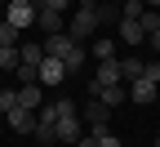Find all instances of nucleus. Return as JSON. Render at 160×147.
Returning a JSON list of instances; mask_svg holds the SVG:
<instances>
[{
  "mask_svg": "<svg viewBox=\"0 0 160 147\" xmlns=\"http://www.w3.org/2000/svg\"><path fill=\"white\" fill-rule=\"evenodd\" d=\"M142 0H125V5H120V18H133V23H138V18H142Z\"/></svg>",
  "mask_w": 160,
  "mask_h": 147,
  "instance_id": "obj_20",
  "label": "nucleus"
},
{
  "mask_svg": "<svg viewBox=\"0 0 160 147\" xmlns=\"http://www.w3.org/2000/svg\"><path fill=\"white\" fill-rule=\"evenodd\" d=\"M142 5H147V9H160V0H142Z\"/></svg>",
  "mask_w": 160,
  "mask_h": 147,
  "instance_id": "obj_27",
  "label": "nucleus"
},
{
  "mask_svg": "<svg viewBox=\"0 0 160 147\" xmlns=\"http://www.w3.org/2000/svg\"><path fill=\"white\" fill-rule=\"evenodd\" d=\"M80 138H85V125H80V116H58V125H53V143L76 147Z\"/></svg>",
  "mask_w": 160,
  "mask_h": 147,
  "instance_id": "obj_3",
  "label": "nucleus"
},
{
  "mask_svg": "<svg viewBox=\"0 0 160 147\" xmlns=\"http://www.w3.org/2000/svg\"><path fill=\"white\" fill-rule=\"evenodd\" d=\"M62 62H58V58H45V62H40V67H36V80H40V85H62Z\"/></svg>",
  "mask_w": 160,
  "mask_h": 147,
  "instance_id": "obj_12",
  "label": "nucleus"
},
{
  "mask_svg": "<svg viewBox=\"0 0 160 147\" xmlns=\"http://www.w3.org/2000/svg\"><path fill=\"white\" fill-rule=\"evenodd\" d=\"M36 13H40L36 0H9V5H5V23H9L18 36H22L27 27H36Z\"/></svg>",
  "mask_w": 160,
  "mask_h": 147,
  "instance_id": "obj_2",
  "label": "nucleus"
},
{
  "mask_svg": "<svg viewBox=\"0 0 160 147\" xmlns=\"http://www.w3.org/2000/svg\"><path fill=\"white\" fill-rule=\"evenodd\" d=\"M116 40H120V45H129V49L138 54V49H142V45H147V31H142V27H138V23H133V18H120V36H116Z\"/></svg>",
  "mask_w": 160,
  "mask_h": 147,
  "instance_id": "obj_6",
  "label": "nucleus"
},
{
  "mask_svg": "<svg viewBox=\"0 0 160 147\" xmlns=\"http://www.w3.org/2000/svg\"><path fill=\"white\" fill-rule=\"evenodd\" d=\"M107 120H111V112L102 107V102H89L85 112H80V125H85V134H107Z\"/></svg>",
  "mask_w": 160,
  "mask_h": 147,
  "instance_id": "obj_4",
  "label": "nucleus"
},
{
  "mask_svg": "<svg viewBox=\"0 0 160 147\" xmlns=\"http://www.w3.org/2000/svg\"><path fill=\"white\" fill-rule=\"evenodd\" d=\"M89 94H93V102H102L107 112H111V107H125V102H129L125 85H102V89H89Z\"/></svg>",
  "mask_w": 160,
  "mask_h": 147,
  "instance_id": "obj_8",
  "label": "nucleus"
},
{
  "mask_svg": "<svg viewBox=\"0 0 160 147\" xmlns=\"http://www.w3.org/2000/svg\"><path fill=\"white\" fill-rule=\"evenodd\" d=\"M45 62V45L40 40H18V67H40Z\"/></svg>",
  "mask_w": 160,
  "mask_h": 147,
  "instance_id": "obj_9",
  "label": "nucleus"
},
{
  "mask_svg": "<svg viewBox=\"0 0 160 147\" xmlns=\"http://www.w3.org/2000/svg\"><path fill=\"white\" fill-rule=\"evenodd\" d=\"M89 54H93L98 62H107V58H116V40H107V36H93V45H89Z\"/></svg>",
  "mask_w": 160,
  "mask_h": 147,
  "instance_id": "obj_17",
  "label": "nucleus"
},
{
  "mask_svg": "<svg viewBox=\"0 0 160 147\" xmlns=\"http://www.w3.org/2000/svg\"><path fill=\"white\" fill-rule=\"evenodd\" d=\"M40 102H45V85H40V80H22V85H18V107L36 112Z\"/></svg>",
  "mask_w": 160,
  "mask_h": 147,
  "instance_id": "obj_7",
  "label": "nucleus"
},
{
  "mask_svg": "<svg viewBox=\"0 0 160 147\" xmlns=\"http://www.w3.org/2000/svg\"><path fill=\"white\" fill-rule=\"evenodd\" d=\"M98 5H102V0H98Z\"/></svg>",
  "mask_w": 160,
  "mask_h": 147,
  "instance_id": "obj_30",
  "label": "nucleus"
},
{
  "mask_svg": "<svg viewBox=\"0 0 160 147\" xmlns=\"http://www.w3.org/2000/svg\"><path fill=\"white\" fill-rule=\"evenodd\" d=\"M71 5H80V0H71Z\"/></svg>",
  "mask_w": 160,
  "mask_h": 147,
  "instance_id": "obj_29",
  "label": "nucleus"
},
{
  "mask_svg": "<svg viewBox=\"0 0 160 147\" xmlns=\"http://www.w3.org/2000/svg\"><path fill=\"white\" fill-rule=\"evenodd\" d=\"M142 80H151V85H160V58H156V62H142Z\"/></svg>",
  "mask_w": 160,
  "mask_h": 147,
  "instance_id": "obj_23",
  "label": "nucleus"
},
{
  "mask_svg": "<svg viewBox=\"0 0 160 147\" xmlns=\"http://www.w3.org/2000/svg\"><path fill=\"white\" fill-rule=\"evenodd\" d=\"M85 58H89V49L80 45V40H71V49L62 54V71H67V76H71V71H80V67H85Z\"/></svg>",
  "mask_w": 160,
  "mask_h": 147,
  "instance_id": "obj_13",
  "label": "nucleus"
},
{
  "mask_svg": "<svg viewBox=\"0 0 160 147\" xmlns=\"http://www.w3.org/2000/svg\"><path fill=\"white\" fill-rule=\"evenodd\" d=\"M98 9V27H102V23H120V9L116 5H93Z\"/></svg>",
  "mask_w": 160,
  "mask_h": 147,
  "instance_id": "obj_21",
  "label": "nucleus"
},
{
  "mask_svg": "<svg viewBox=\"0 0 160 147\" xmlns=\"http://www.w3.org/2000/svg\"><path fill=\"white\" fill-rule=\"evenodd\" d=\"M36 5H40V9H58V13H67L71 0H36Z\"/></svg>",
  "mask_w": 160,
  "mask_h": 147,
  "instance_id": "obj_24",
  "label": "nucleus"
},
{
  "mask_svg": "<svg viewBox=\"0 0 160 147\" xmlns=\"http://www.w3.org/2000/svg\"><path fill=\"white\" fill-rule=\"evenodd\" d=\"M98 147H125V143H120V138L107 129V134H98Z\"/></svg>",
  "mask_w": 160,
  "mask_h": 147,
  "instance_id": "obj_25",
  "label": "nucleus"
},
{
  "mask_svg": "<svg viewBox=\"0 0 160 147\" xmlns=\"http://www.w3.org/2000/svg\"><path fill=\"white\" fill-rule=\"evenodd\" d=\"M125 94H129V102H138V107H151V102L160 98V85H151V80L138 76V80H129V85H125Z\"/></svg>",
  "mask_w": 160,
  "mask_h": 147,
  "instance_id": "obj_5",
  "label": "nucleus"
},
{
  "mask_svg": "<svg viewBox=\"0 0 160 147\" xmlns=\"http://www.w3.org/2000/svg\"><path fill=\"white\" fill-rule=\"evenodd\" d=\"M5 71H18V45L13 49H0V76Z\"/></svg>",
  "mask_w": 160,
  "mask_h": 147,
  "instance_id": "obj_19",
  "label": "nucleus"
},
{
  "mask_svg": "<svg viewBox=\"0 0 160 147\" xmlns=\"http://www.w3.org/2000/svg\"><path fill=\"white\" fill-rule=\"evenodd\" d=\"M102 85H125V80H120V62H116V58L98 62V76H93V85H89V89H102Z\"/></svg>",
  "mask_w": 160,
  "mask_h": 147,
  "instance_id": "obj_10",
  "label": "nucleus"
},
{
  "mask_svg": "<svg viewBox=\"0 0 160 147\" xmlns=\"http://www.w3.org/2000/svg\"><path fill=\"white\" fill-rule=\"evenodd\" d=\"M36 27L45 31V36H58V31H67V18L58 13V9H40L36 13Z\"/></svg>",
  "mask_w": 160,
  "mask_h": 147,
  "instance_id": "obj_11",
  "label": "nucleus"
},
{
  "mask_svg": "<svg viewBox=\"0 0 160 147\" xmlns=\"http://www.w3.org/2000/svg\"><path fill=\"white\" fill-rule=\"evenodd\" d=\"M18 40H22V36H18V31H13V27L5 23V18H0V49H13Z\"/></svg>",
  "mask_w": 160,
  "mask_h": 147,
  "instance_id": "obj_18",
  "label": "nucleus"
},
{
  "mask_svg": "<svg viewBox=\"0 0 160 147\" xmlns=\"http://www.w3.org/2000/svg\"><path fill=\"white\" fill-rule=\"evenodd\" d=\"M147 49H151V54H160V27H156V31H147Z\"/></svg>",
  "mask_w": 160,
  "mask_h": 147,
  "instance_id": "obj_26",
  "label": "nucleus"
},
{
  "mask_svg": "<svg viewBox=\"0 0 160 147\" xmlns=\"http://www.w3.org/2000/svg\"><path fill=\"white\" fill-rule=\"evenodd\" d=\"M116 62H120V80H138V76H142V58H138V54L116 58Z\"/></svg>",
  "mask_w": 160,
  "mask_h": 147,
  "instance_id": "obj_16",
  "label": "nucleus"
},
{
  "mask_svg": "<svg viewBox=\"0 0 160 147\" xmlns=\"http://www.w3.org/2000/svg\"><path fill=\"white\" fill-rule=\"evenodd\" d=\"M9 129H13V134H31V129H36V112L13 107V112H9Z\"/></svg>",
  "mask_w": 160,
  "mask_h": 147,
  "instance_id": "obj_14",
  "label": "nucleus"
},
{
  "mask_svg": "<svg viewBox=\"0 0 160 147\" xmlns=\"http://www.w3.org/2000/svg\"><path fill=\"white\" fill-rule=\"evenodd\" d=\"M93 5H98V0H80L76 13L67 18V36H71V40H80V45L98 36V9H93Z\"/></svg>",
  "mask_w": 160,
  "mask_h": 147,
  "instance_id": "obj_1",
  "label": "nucleus"
},
{
  "mask_svg": "<svg viewBox=\"0 0 160 147\" xmlns=\"http://www.w3.org/2000/svg\"><path fill=\"white\" fill-rule=\"evenodd\" d=\"M40 45H45V58H58V62H62V54L71 49V36L58 31V36H49V40H40Z\"/></svg>",
  "mask_w": 160,
  "mask_h": 147,
  "instance_id": "obj_15",
  "label": "nucleus"
},
{
  "mask_svg": "<svg viewBox=\"0 0 160 147\" xmlns=\"http://www.w3.org/2000/svg\"><path fill=\"white\" fill-rule=\"evenodd\" d=\"M13 107H18V89H0V112L9 116Z\"/></svg>",
  "mask_w": 160,
  "mask_h": 147,
  "instance_id": "obj_22",
  "label": "nucleus"
},
{
  "mask_svg": "<svg viewBox=\"0 0 160 147\" xmlns=\"http://www.w3.org/2000/svg\"><path fill=\"white\" fill-rule=\"evenodd\" d=\"M5 5H9V0H0V9H5Z\"/></svg>",
  "mask_w": 160,
  "mask_h": 147,
  "instance_id": "obj_28",
  "label": "nucleus"
}]
</instances>
